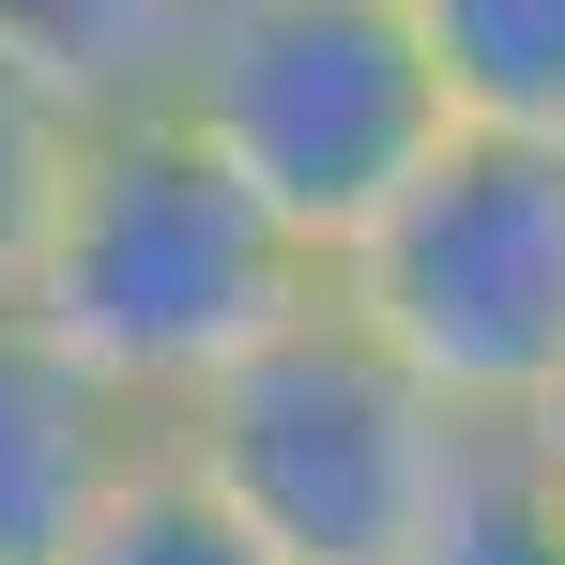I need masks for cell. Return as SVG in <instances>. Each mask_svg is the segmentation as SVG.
Returning <instances> with one entry per match:
<instances>
[{"label":"cell","mask_w":565,"mask_h":565,"mask_svg":"<svg viewBox=\"0 0 565 565\" xmlns=\"http://www.w3.org/2000/svg\"><path fill=\"white\" fill-rule=\"evenodd\" d=\"M15 290H31V321H62L107 382H138V397L169 413V397L214 382L260 321H290L306 290H337V260H321L169 93H138V107H93V122H77L62 214H46V245H31Z\"/></svg>","instance_id":"cell-1"},{"label":"cell","mask_w":565,"mask_h":565,"mask_svg":"<svg viewBox=\"0 0 565 565\" xmlns=\"http://www.w3.org/2000/svg\"><path fill=\"white\" fill-rule=\"evenodd\" d=\"M444 428H459V397L413 367L352 290H306V306L260 321L214 382L169 397V444H184L290 565H397L428 473H444Z\"/></svg>","instance_id":"cell-2"},{"label":"cell","mask_w":565,"mask_h":565,"mask_svg":"<svg viewBox=\"0 0 565 565\" xmlns=\"http://www.w3.org/2000/svg\"><path fill=\"white\" fill-rule=\"evenodd\" d=\"M169 107L276 199L290 230L337 260L382 199L413 184V153L459 122L444 62L413 31V0H199Z\"/></svg>","instance_id":"cell-3"},{"label":"cell","mask_w":565,"mask_h":565,"mask_svg":"<svg viewBox=\"0 0 565 565\" xmlns=\"http://www.w3.org/2000/svg\"><path fill=\"white\" fill-rule=\"evenodd\" d=\"M337 290L459 413H520L565 367V138L444 122L413 153V184L337 245Z\"/></svg>","instance_id":"cell-4"},{"label":"cell","mask_w":565,"mask_h":565,"mask_svg":"<svg viewBox=\"0 0 565 565\" xmlns=\"http://www.w3.org/2000/svg\"><path fill=\"white\" fill-rule=\"evenodd\" d=\"M169 444V413L138 382H107L62 321H31V290H0V565H62L122 473Z\"/></svg>","instance_id":"cell-5"},{"label":"cell","mask_w":565,"mask_h":565,"mask_svg":"<svg viewBox=\"0 0 565 565\" xmlns=\"http://www.w3.org/2000/svg\"><path fill=\"white\" fill-rule=\"evenodd\" d=\"M397 565H565V459L535 444V413H459L444 428V473H428Z\"/></svg>","instance_id":"cell-6"},{"label":"cell","mask_w":565,"mask_h":565,"mask_svg":"<svg viewBox=\"0 0 565 565\" xmlns=\"http://www.w3.org/2000/svg\"><path fill=\"white\" fill-rule=\"evenodd\" d=\"M413 31H428L459 122H535V138H565V0H413Z\"/></svg>","instance_id":"cell-7"},{"label":"cell","mask_w":565,"mask_h":565,"mask_svg":"<svg viewBox=\"0 0 565 565\" xmlns=\"http://www.w3.org/2000/svg\"><path fill=\"white\" fill-rule=\"evenodd\" d=\"M62 565H290V551L184 459V444H153V459H138L93 520H77V551H62Z\"/></svg>","instance_id":"cell-8"},{"label":"cell","mask_w":565,"mask_h":565,"mask_svg":"<svg viewBox=\"0 0 565 565\" xmlns=\"http://www.w3.org/2000/svg\"><path fill=\"white\" fill-rule=\"evenodd\" d=\"M184 15H199V0H0V46L46 62L77 107H138V93H169Z\"/></svg>","instance_id":"cell-9"},{"label":"cell","mask_w":565,"mask_h":565,"mask_svg":"<svg viewBox=\"0 0 565 565\" xmlns=\"http://www.w3.org/2000/svg\"><path fill=\"white\" fill-rule=\"evenodd\" d=\"M77 122H93V107L62 93L46 62H15V46H0V290L31 276V245H46V214H62Z\"/></svg>","instance_id":"cell-10"},{"label":"cell","mask_w":565,"mask_h":565,"mask_svg":"<svg viewBox=\"0 0 565 565\" xmlns=\"http://www.w3.org/2000/svg\"><path fill=\"white\" fill-rule=\"evenodd\" d=\"M520 413H535V444H551V459H565V367L535 382V397H520Z\"/></svg>","instance_id":"cell-11"}]
</instances>
